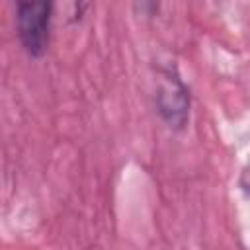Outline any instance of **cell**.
Instances as JSON below:
<instances>
[{
  "instance_id": "obj_2",
  "label": "cell",
  "mask_w": 250,
  "mask_h": 250,
  "mask_svg": "<svg viewBox=\"0 0 250 250\" xmlns=\"http://www.w3.org/2000/svg\"><path fill=\"white\" fill-rule=\"evenodd\" d=\"M156 104L160 115L166 119V123H170V127L180 129L186 125L189 113V94L188 88L180 82V78L166 76V80L160 86Z\"/></svg>"
},
{
  "instance_id": "obj_1",
  "label": "cell",
  "mask_w": 250,
  "mask_h": 250,
  "mask_svg": "<svg viewBox=\"0 0 250 250\" xmlns=\"http://www.w3.org/2000/svg\"><path fill=\"white\" fill-rule=\"evenodd\" d=\"M51 2H18L16 21L21 47L31 57H43L49 47L51 31Z\"/></svg>"
}]
</instances>
